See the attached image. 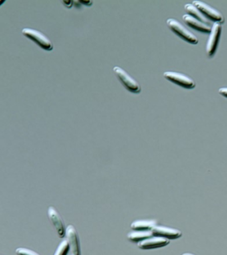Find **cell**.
Returning <instances> with one entry per match:
<instances>
[{
	"instance_id": "e0dca14e",
	"label": "cell",
	"mask_w": 227,
	"mask_h": 255,
	"mask_svg": "<svg viewBox=\"0 0 227 255\" xmlns=\"http://www.w3.org/2000/svg\"><path fill=\"white\" fill-rule=\"evenodd\" d=\"M219 93H220L221 95H223V97L227 98V87L221 88V89L219 90Z\"/></svg>"
},
{
	"instance_id": "5bb4252c",
	"label": "cell",
	"mask_w": 227,
	"mask_h": 255,
	"mask_svg": "<svg viewBox=\"0 0 227 255\" xmlns=\"http://www.w3.org/2000/svg\"><path fill=\"white\" fill-rule=\"evenodd\" d=\"M185 9L188 12L189 15L196 18V19L199 20V21H202L203 23L211 26V22L209 21V19H207V18L199 11L198 8L195 7L193 3H187L186 5H185Z\"/></svg>"
},
{
	"instance_id": "277c9868",
	"label": "cell",
	"mask_w": 227,
	"mask_h": 255,
	"mask_svg": "<svg viewBox=\"0 0 227 255\" xmlns=\"http://www.w3.org/2000/svg\"><path fill=\"white\" fill-rule=\"evenodd\" d=\"M193 4L195 7L198 8L199 11L207 19L212 20L215 23H224L225 18L223 17L222 13L219 12L218 10L215 9L214 7H211V5L205 3V2L199 1V0H195L193 1Z\"/></svg>"
},
{
	"instance_id": "9a60e30c",
	"label": "cell",
	"mask_w": 227,
	"mask_h": 255,
	"mask_svg": "<svg viewBox=\"0 0 227 255\" xmlns=\"http://www.w3.org/2000/svg\"><path fill=\"white\" fill-rule=\"evenodd\" d=\"M69 251H70V247H69L68 242L65 239V240L61 241L53 255H67Z\"/></svg>"
},
{
	"instance_id": "8992f818",
	"label": "cell",
	"mask_w": 227,
	"mask_h": 255,
	"mask_svg": "<svg viewBox=\"0 0 227 255\" xmlns=\"http://www.w3.org/2000/svg\"><path fill=\"white\" fill-rule=\"evenodd\" d=\"M221 30H222V27L221 23H213L206 47L207 53L209 57H213L217 51V46L220 39Z\"/></svg>"
},
{
	"instance_id": "3957f363",
	"label": "cell",
	"mask_w": 227,
	"mask_h": 255,
	"mask_svg": "<svg viewBox=\"0 0 227 255\" xmlns=\"http://www.w3.org/2000/svg\"><path fill=\"white\" fill-rule=\"evenodd\" d=\"M167 23L169 27L183 39L192 44L198 43V38L177 19L170 18L167 19Z\"/></svg>"
},
{
	"instance_id": "d6986e66",
	"label": "cell",
	"mask_w": 227,
	"mask_h": 255,
	"mask_svg": "<svg viewBox=\"0 0 227 255\" xmlns=\"http://www.w3.org/2000/svg\"></svg>"
},
{
	"instance_id": "6da1fadb",
	"label": "cell",
	"mask_w": 227,
	"mask_h": 255,
	"mask_svg": "<svg viewBox=\"0 0 227 255\" xmlns=\"http://www.w3.org/2000/svg\"><path fill=\"white\" fill-rule=\"evenodd\" d=\"M23 35L38 45L41 49L47 51H52L53 46L50 39L41 31L31 28H24L21 31Z\"/></svg>"
},
{
	"instance_id": "30bf717a",
	"label": "cell",
	"mask_w": 227,
	"mask_h": 255,
	"mask_svg": "<svg viewBox=\"0 0 227 255\" xmlns=\"http://www.w3.org/2000/svg\"><path fill=\"white\" fill-rule=\"evenodd\" d=\"M170 241L168 239L161 238V237L153 236L142 242L138 243V247L142 250H151L162 248L169 245Z\"/></svg>"
},
{
	"instance_id": "ba28073f",
	"label": "cell",
	"mask_w": 227,
	"mask_h": 255,
	"mask_svg": "<svg viewBox=\"0 0 227 255\" xmlns=\"http://www.w3.org/2000/svg\"><path fill=\"white\" fill-rule=\"evenodd\" d=\"M65 237L68 242L71 254L81 255L80 245L79 237L75 227L73 225H69L66 228Z\"/></svg>"
},
{
	"instance_id": "5b68a950",
	"label": "cell",
	"mask_w": 227,
	"mask_h": 255,
	"mask_svg": "<svg viewBox=\"0 0 227 255\" xmlns=\"http://www.w3.org/2000/svg\"><path fill=\"white\" fill-rule=\"evenodd\" d=\"M165 79L181 87L193 89L195 87V81L189 76L174 71H166L163 74Z\"/></svg>"
},
{
	"instance_id": "7c38bea8",
	"label": "cell",
	"mask_w": 227,
	"mask_h": 255,
	"mask_svg": "<svg viewBox=\"0 0 227 255\" xmlns=\"http://www.w3.org/2000/svg\"><path fill=\"white\" fill-rule=\"evenodd\" d=\"M157 225V221L155 219H140L133 221L131 228L133 231H151Z\"/></svg>"
},
{
	"instance_id": "9c48e42d",
	"label": "cell",
	"mask_w": 227,
	"mask_h": 255,
	"mask_svg": "<svg viewBox=\"0 0 227 255\" xmlns=\"http://www.w3.org/2000/svg\"><path fill=\"white\" fill-rule=\"evenodd\" d=\"M47 214H48L51 222L54 225L59 237L61 238L65 237L66 228H65L64 223H63L62 219H61L57 209L53 206H49L48 209H47Z\"/></svg>"
},
{
	"instance_id": "4fadbf2b",
	"label": "cell",
	"mask_w": 227,
	"mask_h": 255,
	"mask_svg": "<svg viewBox=\"0 0 227 255\" xmlns=\"http://www.w3.org/2000/svg\"><path fill=\"white\" fill-rule=\"evenodd\" d=\"M153 235L151 231H132L127 235V238L131 242L138 243L150 238Z\"/></svg>"
},
{
	"instance_id": "52a82bcc",
	"label": "cell",
	"mask_w": 227,
	"mask_h": 255,
	"mask_svg": "<svg viewBox=\"0 0 227 255\" xmlns=\"http://www.w3.org/2000/svg\"><path fill=\"white\" fill-rule=\"evenodd\" d=\"M153 236L161 237L168 239V240H175L182 237V232L175 228L163 226V225H156L151 230Z\"/></svg>"
},
{
	"instance_id": "2e32d148",
	"label": "cell",
	"mask_w": 227,
	"mask_h": 255,
	"mask_svg": "<svg viewBox=\"0 0 227 255\" xmlns=\"http://www.w3.org/2000/svg\"><path fill=\"white\" fill-rule=\"evenodd\" d=\"M15 253L17 255H40L34 251L25 247H19L15 250Z\"/></svg>"
},
{
	"instance_id": "7a4b0ae2",
	"label": "cell",
	"mask_w": 227,
	"mask_h": 255,
	"mask_svg": "<svg viewBox=\"0 0 227 255\" xmlns=\"http://www.w3.org/2000/svg\"><path fill=\"white\" fill-rule=\"evenodd\" d=\"M113 71L117 79L127 91L135 94L141 93V89L138 82L129 75L124 69L116 66L113 68Z\"/></svg>"
},
{
	"instance_id": "ac0fdd59",
	"label": "cell",
	"mask_w": 227,
	"mask_h": 255,
	"mask_svg": "<svg viewBox=\"0 0 227 255\" xmlns=\"http://www.w3.org/2000/svg\"><path fill=\"white\" fill-rule=\"evenodd\" d=\"M182 255H195L193 254V253H183V254Z\"/></svg>"
},
{
	"instance_id": "8fae6325",
	"label": "cell",
	"mask_w": 227,
	"mask_h": 255,
	"mask_svg": "<svg viewBox=\"0 0 227 255\" xmlns=\"http://www.w3.org/2000/svg\"><path fill=\"white\" fill-rule=\"evenodd\" d=\"M183 19L184 20L185 23L189 27L193 28L197 31L202 32L205 33H210L212 27L210 25H207L202 21L196 19V18L192 17V16L189 15V14H185L183 16Z\"/></svg>"
}]
</instances>
